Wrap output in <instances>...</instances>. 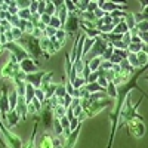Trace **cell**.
I'll return each mask as SVG.
<instances>
[{"mask_svg": "<svg viewBox=\"0 0 148 148\" xmlns=\"http://www.w3.org/2000/svg\"><path fill=\"white\" fill-rule=\"evenodd\" d=\"M16 43L28 53V56L31 59H39V58H42L45 55L43 51H42V47H40V40L36 39V37H33L31 34H22L21 39L16 40Z\"/></svg>", "mask_w": 148, "mask_h": 148, "instance_id": "1", "label": "cell"}, {"mask_svg": "<svg viewBox=\"0 0 148 148\" xmlns=\"http://www.w3.org/2000/svg\"><path fill=\"white\" fill-rule=\"evenodd\" d=\"M0 132L5 138V142L8 144V148H22V139L14 132H10L8 127H5L2 120H0Z\"/></svg>", "mask_w": 148, "mask_h": 148, "instance_id": "2", "label": "cell"}, {"mask_svg": "<svg viewBox=\"0 0 148 148\" xmlns=\"http://www.w3.org/2000/svg\"><path fill=\"white\" fill-rule=\"evenodd\" d=\"M126 126H127L129 133L135 139H139L145 135V123L138 120V119H132V120L126 121Z\"/></svg>", "mask_w": 148, "mask_h": 148, "instance_id": "3", "label": "cell"}, {"mask_svg": "<svg viewBox=\"0 0 148 148\" xmlns=\"http://www.w3.org/2000/svg\"><path fill=\"white\" fill-rule=\"evenodd\" d=\"M62 30L70 37H73L74 33H79V30H80V18L77 16V14H68L67 22H65V25H64Z\"/></svg>", "mask_w": 148, "mask_h": 148, "instance_id": "4", "label": "cell"}, {"mask_svg": "<svg viewBox=\"0 0 148 148\" xmlns=\"http://www.w3.org/2000/svg\"><path fill=\"white\" fill-rule=\"evenodd\" d=\"M3 49H6V51H9L12 55H14L15 58H16V61L18 62H21V61H24V59H27V58H30L28 56V53L24 51V49L16 43V42H9V43H6V45H3Z\"/></svg>", "mask_w": 148, "mask_h": 148, "instance_id": "5", "label": "cell"}, {"mask_svg": "<svg viewBox=\"0 0 148 148\" xmlns=\"http://www.w3.org/2000/svg\"><path fill=\"white\" fill-rule=\"evenodd\" d=\"M8 84H3L2 88V93H0V120L5 125L6 123V116L9 113V99H8Z\"/></svg>", "mask_w": 148, "mask_h": 148, "instance_id": "6", "label": "cell"}, {"mask_svg": "<svg viewBox=\"0 0 148 148\" xmlns=\"http://www.w3.org/2000/svg\"><path fill=\"white\" fill-rule=\"evenodd\" d=\"M39 119L42 120V123H43V126H45V130H46V132L52 127V123H53V113H52V108L46 104V101H45V104H43V108H42V111H40V117H39Z\"/></svg>", "mask_w": 148, "mask_h": 148, "instance_id": "7", "label": "cell"}, {"mask_svg": "<svg viewBox=\"0 0 148 148\" xmlns=\"http://www.w3.org/2000/svg\"><path fill=\"white\" fill-rule=\"evenodd\" d=\"M45 74H46V71H42V70L36 71V73H33V74H25V83L31 84L34 89H40L42 80H43V77H45Z\"/></svg>", "mask_w": 148, "mask_h": 148, "instance_id": "8", "label": "cell"}, {"mask_svg": "<svg viewBox=\"0 0 148 148\" xmlns=\"http://www.w3.org/2000/svg\"><path fill=\"white\" fill-rule=\"evenodd\" d=\"M98 3H99V9H102L105 14H111L114 10L126 12V9H127L126 3H114V2H98Z\"/></svg>", "mask_w": 148, "mask_h": 148, "instance_id": "9", "label": "cell"}, {"mask_svg": "<svg viewBox=\"0 0 148 148\" xmlns=\"http://www.w3.org/2000/svg\"><path fill=\"white\" fill-rule=\"evenodd\" d=\"M19 64V70L24 73V74H33L36 71H39V62L37 61H33L31 58H27V59H24L21 61Z\"/></svg>", "mask_w": 148, "mask_h": 148, "instance_id": "10", "label": "cell"}, {"mask_svg": "<svg viewBox=\"0 0 148 148\" xmlns=\"http://www.w3.org/2000/svg\"><path fill=\"white\" fill-rule=\"evenodd\" d=\"M34 148H53V136H51V133L45 130L37 139Z\"/></svg>", "mask_w": 148, "mask_h": 148, "instance_id": "11", "label": "cell"}, {"mask_svg": "<svg viewBox=\"0 0 148 148\" xmlns=\"http://www.w3.org/2000/svg\"><path fill=\"white\" fill-rule=\"evenodd\" d=\"M15 111L16 114L19 116L21 120H27V102L24 99V96H19L18 95V102H16V107H15Z\"/></svg>", "mask_w": 148, "mask_h": 148, "instance_id": "12", "label": "cell"}, {"mask_svg": "<svg viewBox=\"0 0 148 148\" xmlns=\"http://www.w3.org/2000/svg\"><path fill=\"white\" fill-rule=\"evenodd\" d=\"M42 108H43V104H40L39 101L36 99V98H33L31 102L27 104V114L36 117V114H39L40 111H42Z\"/></svg>", "mask_w": 148, "mask_h": 148, "instance_id": "13", "label": "cell"}, {"mask_svg": "<svg viewBox=\"0 0 148 148\" xmlns=\"http://www.w3.org/2000/svg\"><path fill=\"white\" fill-rule=\"evenodd\" d=\"M21 121V119H19V116L16 114V111L14 110V111H9L8 113V116H6V123H5V127H15L18 123Z\"/></svg>", "mask_w": 148, "mask_h": 148, "instance_id": "14", "label": "cell"}, {"mask_svg": "<svg viewBox=\"0 0 148 148\" xmlns=\"http://www.w3.org/2000/svg\"><path fill=\"white\" fill-rule=\"evenodd\" d=\"M84 89H86V92H88V93H99V92H105V90H104L96 82L84 84Z\"/></svg>", "mask_w": 148, "mask_h": 148, "instance_id": "15", "label": "cell"}, {"mask_svg": "<svg viewBox=\"0 0 148 148\" xmlns=\"http://www.w3.org/2000/svg\"><path fill=\"white\" fill-rule=\"evenodd\" d=\"M64 80V77H62ZM67 95V90H65V82H61V83H56V89H55V96L58 99H62V98Z\"/></svg>", "mask_w": 148, "mask_h": 148, "instance_id": "16", "label": "cell"}, {"mask_svg": "<svg viewBox=\"0 0 148 148\" xmlns=\"http://www.w3.org/2000/svg\"><path fill=\"white\" fill-rule=\"evenodd\" d=\"M8 99H9V111H14L15 107H16V102H18V93H16L15 89L12 90V92H9Z\"/></svg>", "mask_w": 148, "mask_h": 148, "instance_id": "17", "label": "cell"}, {"mask_svg": "<svg viewBox=\"0 0 148 148\" xmlns=\"http://www.w3.org/2000/svg\"><path fill=\"white\" fill-rule=\"evenodd\" d=\"M101 62H102V59H101V58H93V59L88 61L86 64H88V67H89L90 73H93V71H98V68H99Z\"/></svg>", "mask_w": 148, "mask_h": 148, "instance_id": "18", "label": "cell"}, {"mask_svg": "<svg viewBox=\"0 0 148 148\" xmlns=\"http://www.w3.org/2000/svg\"><path fill=\"white\" fill-rule=\"evenodd\" d=\"M93 40H95V39H90V37H86V39H84L83 46H82V55H83V56L90 51V47H92V45H93ZM82 59H83V58H82Z\"/></svg>", "mask_w": 148, "mask_h": 148, "instance_id": "19", "label": "cell"}, {"mask_svg": "<svg viewBox=\"0 0 148 148\" xmlns=\"http://www.w3.org/2000/svg\"><path fill=\"white\" fill-rule=\"evenodd\" d=\"M52 113H53V119H62V117H65V113H67V108L65 107H62V105H58L56 108H53L52 110Z\"/></svg>", "mask_w": 148, "mask_h": 148, "instance_id": "20", "label": "cell"}, {"mask_svg": "<svg viewBox=\"0 0 148 148\" xmlns=\"http://www.w3.org/2000/svg\"><path fill=\"white\" fill-rule=\"evenodd\" d=\"M105 92L108 93V96L111 98V99H116V95H117V89H116V84L113 83V82H108V84H107V88H105Z\"/></svg>", "mask_w": 148, "mask_h": 148, "instance_id": "21", "label": "cell"}, {"mask_svg": "<svg viewBox=\"0 0 148 148\" xmlns=\"http://www.w3.org/2000/svg\"><path fill=\"white\" fill-rule=\"evenodd\" d=\"M84 84H86V80L82 79L80 76H77L76 79L71 82V86H73L74 89H82V88H84Z\"/></svg>", "mask_w": 148, "mask_h": 148, "instance_id": "22", "label": "cell"}, {"mask_svg": "<svg viewBox=\"0 0 148 148\" xmlns=\"http://www.w3.org/2000/svg\"><path fill=\"white\" fill-rule=\"evenodd\" d=\"M52 127H53V132H55V136H62V126H61L58 119H53Z\"/></svg>", "mask_w": 148, "mask_h": 148, "instance_id": "23", "label": "cell"}, {"mask_svg": "<svg viewBox=\"0 0 148 148\" xmlns=\"http://www.w3.org/2000/svg\"><path fill=\"white\" fill-rule=\"evenodd\" d=\"M56 12V8L53 5V2H46V8H45V14L49 16H53Z\"/></svg>", "mask_w": 148, "mask_h": 148, "instance_id": "24", "label": "cell"}, {"mask_svg": "<svg viewBox=\"0 0 148 148\" xmlns=\"http://www.w3.org/2000/svg\"><path fill=\"white\" fill-rule=\"evenodd\" d=\"M47 27H52V28H55V30H61L62 28V25H61V21L53 15V16H51V21H49V25Z\"/></svg>", "mask_w": 148, "mask_h": 148, "instance_id": "25", "label": "cell"}, {"mask_svg": "<svg viewBox=\"0 0 148 148\" xmlns=\"http://www.w3.org/2000/svg\"><path fill=\"white\" fill-rule=\"evenodd\" d=\"M34 98L40 104H45V92L42 89H34Z\"/></svg>", "mask_w": 148, "mask_h": 148, "instance_id": "26", "label": "cell"}, {"mask_svg": "<svg viewBox=\"0 0 148 148\" xmlns=\"http://www.w3.org/2000/svg\"><path fill=\"white\" fill-rule=\"evenodd\" d=\"M65 31L62 30V28H61V30H58L56 31V34H55V37H52V39H55L56 42H59V43H62L64 42V39H65Z\"/></svg>", "mask_w": 148, "mask_h": 148, "instance_id": "27", "label": "cell"}, {"mask_svg": "<svg viewBox=\"0 0 148 148\" xmlns=\"http://www.w3.org/2000/svg\"><path fill=\"white\" fill-rule=\"evenodd\" d=\"M98 77H99V70H98V71H93V73H90V74H89V77L86 79V84H88V83H93V82H96V80H98Z\"/></svg>", "mask_w": 148, "mask_h": 148, "instance_id": "28", "label": "cell"}, {"mask_svg": "<svg viewBox=\"0 0 148 148\" xmlns=\"http://www.w3.org/2000/svg\"><path fill=\"white\" fill-rule=\"evenodd\" d=\"M10 33H12V36H14V40H15V42H16L18 39H21L22 34H24L19 28H15V27H12V28H10Z\"/></svg>", "mask_w": 148, "mask_h": 148, "instance_id": "29", "label": "cell"}, {"mask_svg": "<svg viewBox=\"0 0 148 148\" xmlns=\"http://www.w3.org/2000/svg\"><path fill=\"white\" fill-rule=\"evenodd\" d=\"M80 123H82V121H79V119H77V117H74L73 120H70V132H73L74 129H76V127L80 125Z\"/></svg>", "mask_w": 148, "mask_h": 148, "instance_id": "30", "label": "cell"}, {"mask_svg": "<svg viewBox=\"0 0 148 148\" xmlns=\"http://www.w3.org/2000/svg\"><path fill=\"white\" fill-rule=\"evenodd\" d=\"M98 8H99V3H98V2H89L86 12H93V10H96Z\"/></svg>", "mask_w": 148, "mask_h": 148, "instance_id": "31", "label": "cell"}, {"mask_svg": "<svg viewBox=\"0 0 148 148\" xmlns=\"http://www.w3.org/2000/svg\"><path fill=\"white\" fill-rule=\"evenodd\" d=\"M39 21L43 24V25H49V21H51V16L49 15H46V14H43V15H40V18H39Z\"/></svg>", "mask_w": 148, "mask_h": 148, "instance_id": "32", "label": "cell"}, {"mask_svg": "<svg viewBox=\"0 0 148 148\" xmlns=\"http://www.w3.org/2000/svg\"><path fill=\"white\" fill-rule=\"evenodd\" d=\"M45 8H46V2H39V6H37V15H43L45 14Z\"/></svg>", "mask_w": 148, "mask_h": 148, "instance_id": "33", "label": "cell"}, {"mask_svg": "<svg viewBox=\"0 0 148 148\" xmlns=\"http://www.w3.org/2000/svg\"><path fill=\"white\" fill-rule=\"evenodd\" d=\"M37 6H39V2H31V3H30V8H28V10L31 12V15L37 14Z\"/></svg>", "mask_w": 148, "mask_h": 148, "instance_id": "34", "label": "cell"}, {"mask_svg": "<svg viewBox=\"0 0 148 148\" xmlns=\"http://www.w3.org/2000/svg\"><path fill=\"white\" fill-rule=\"evenodd\" d=\"M121 42L125 43V45H129L130 43V33H125V34H121Z\"/></svg>", "mask_w": 148, "mask_h": 148, "instance_id": "35", "label": "cell"}, {"mask_svg": "<svg viewBox=\"0 0 148 148\" xmlns=\"http://www.w3.org/2000/svg\"><path fill=\"white\" fill-rule=\"evenodd\" d=\"M0 144H2V147L8 148V144L5 142V138H3V135H2V132H0Z\"/></svg>", "mask_w": 148, "mask_h": 148, "instance_id": "36", "label": "cell"}]
</instances>
